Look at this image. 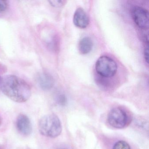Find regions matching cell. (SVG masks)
I'll use <instances>...</instances> for the list:
<instances>
[{
	"mask_svg": "<svg viewBox=\"0 0 149 149\" xmlns=\"http://www.w3.org/2000/svg\"><path fill=\"white\" fill-rule=\"evenodd\" d=\"M0 88L8 98L18 103L26 102L32 94L29 84L14 75L0 77Z\"/></svg>",
	"mask_w": 149,
	"mask_h": 149,
	"instance_id": "1",
	"label": "cell"
},
{
	"mask_svg": "<svg viewBox=\"0 0 149 149\" xmlns=\"http://www.w3.org/2000/svg\"><path fill=\"white\" fill-rule=\"evenodd\" d=\"M40 133L47 137H57L62 130L61 123L58 116L54 114H48L41 118L38 124Z\"/></svg>",
	"mask_w": 149,
	"mask_h": 149,
	"instance_id": "2",
	"label": "cell"
},
{
	"mask_svg": "<svg viewBox=\"0 0 149 149\" xmlns=\"http://www.w3.org/2000/svg\"><path fill=\"white\" fill-rule=\"evenodd\" d=\"M95 70L98 74L103 77H112L116 73L117 65L116 62L110 57L103 56L97 61Z\"/></svg>",
	"mask_w": 149,
	"mask_h": 149,
	"instance_id": "3",
	"label": "cell"
},
{
	"mask_svg": "<svg viewBox=\"0 0 149 149\" xmlns=\"http://www.w3.org/2000/svg\"><path fill=\"white\" fill-rule=\"evenodd\" d=\"M127 112L121 108L117 107L111 110L108 116V122L111 126L116 129H123L129 123Z\"/></svg>",
	"mask_w": 149,
	"mask_h": 149,
	"instance_id": "4",
	"label": "cell"
},
{
	"mask_svg": "<svg viewBox=\"0 0 149 149\" xmlns=\"http://www.w3.org/2000/svg\"><path fill=\"white\" fill-rule=\"evenodd\" d=\"M132 16L136 25L142 29H148L149 15L148 11L140 6H135L132 10Z\"/></svg>",
	"mask_w": 149,
	"mask_h": 149,
	"instance_id": "5",
	"label": "cell"
},
{
	"mask_svg": "<svg viewBox=\"0 0 149 149\" xmlns=\"http://www.w3.org/2000/svg\"><path fill=\"white\" fill-rule=\"evenodd\" d=\"M16 128L22 135L28 136L32 132V123L29 118L24 114H20L16 120Z\"/></svg>",
	"mask_w": 149,
	"mask_h": 149,
	"instance_id": "6",
	"label": "cell"
},
{
	"mask_svg": "<svg viewBox=\"0 0 149 149\" xmlns=\"http://www.w3.org/2000/svg\"><path fill=\"white\" fill-rule=\"evenodd\" d=\"M73 22L75 26L80 29H85L88 26L89 19L83 8H77L74 14Z\"/></svg>",
	"mask_w": 149,
	"mask_h": 149,
	"instance_id": "7",
	"label": "cell"
},
{
	"mask_svg": "<svg viewBox=\"0 0 149 149\" xmlns=\"http://www.w3.org/2000/svg\"><path fill=\"white\" fill-rule=\"evenodd\" d=\"M37 81L41 88L44 91L51 89L54 84L53 77L46 73L40 74L37 77Z\"/></svg>",
	"mask_w": 149,
	"mask_h": 149,
	"instance_id": "8",
	"label": "cell"
},
{
	"mask_svg": "<svg viewBox=\"0 0 149 149\" xmlns=\"http://www.w3.org/2000/svg\"><path fill=\"white\" fill-rule=\"evenodd\" d=\"M93 46V41L90 37H84L79 42L78 49L82 54H87L91 51Z\"/></svg>",
	"mask_w": 149,
	"mask_h": 149,
	"instance_id": "9",
	"label": "cell"
},
{
	"mask_svg": "<svg viewBox=\"0 0 149 149\" xmlns=\"http://www.w3.org/2000/svg\"><path fill=\"white\" fill-rule=\"evenodd\" d=\"M113 149H131V148L127 142L123 140H120L115 144Z\"/></svg>",
	"mask_w": 149,
	"mask_h": 149,
	"instance_id": "10",
	"label": "cell"
},
{
	"mask_svg": "<svg viewBox=\"0 0 149 149\" xmlns=\"http://www.w3.org/2000/svg\"><path fill=\"white\" fill-rule=\"evenodd\" d=\"M9 7V4L7 1L0 0V15L5 14Z\"/></svg>",
	"mask_w": 149,
	"mask_h": 149,
	"instance_id": "11",
	"label": "cell"
},
{
	"mask_svg": "<svg viewBox=\"0 0 149 149\" xmlns=\"http://www.w3.org/2000/svg\"><path fill=\"white\" fill-rule=\"evenodd\" d=\"M56 102L59 105L63 106L65 105L67 103V97L65 95L63 94H61L58 95L56 98Z\"/></svg>",
	"mask_w": 149,
	"mask_h": 149,
	"instance_id": "12",
	"label": "cell"
},
{
	"mask_svg": "<svg viewBox=\"0 0 149 149\" xmlns=\"http://www.w3.org/2000/svg\"><path fill=\"white\" fill-rule=\"evenodd\" d=\"M48 1L52 6L55 8L61 7L66 3V1H65L55 0V1Z\"/></svg>",
	"mask_w": 149,
	"mask_h": 149,
	"instance_id": "13",
	"label": "cell"
},
{
	"mask_svg": "<svg viewBox=\"0 0 149 149\" xmlns=\"http://www.w3.org/2000/svg\"><path fill=\"white\" fill-rule=\"evenodd\" d=\"M144 56L145 60L146 63H148L149 61V48L147 45V47L145 48L144 50Z\"/></svg>",
	"mask_w": 149,
	"mask_h": 149,
	"instance_id": "14",
	"label": "cell"
},
{
	"mask_svg": "<svg viewBox=\"0 0 149 149\" xmlns=\"http://www.w3.org/2000/svg\"><path fill=\"white\" fill-rule=\"evenodd\" d=\"M1 122H2V119H1V117L0 116V125H1Z\"/></svg>",
	"mask_w": 149,
	"mask_h": 149,
	"instance_id": "15",
	"label": "cell"
},
{
	"mask_svg": "<svg viewBox=\"0 0 149 149\" xmlns=\"http://www.w3.org/2000/svg\"></svg>",
	"mask_w": 149,
	"mask_h": 149,
	"instance_id": "16",
	"label": "cell"
}]
</instances>
